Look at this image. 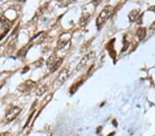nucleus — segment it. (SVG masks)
Returning <instances> with one entry per match:
<instances>
[{"label":"nucleus","mask_w":155,"mask_h":136,"mask_svg":"<svg viewBox=\"0 0 155 136\" xmlns=\"http://www.w3.org/2000/svg\"><path fill=\"white\" fill-rule=\"evenodd\" d=\"M114 13V8L112 6H106L99 13V16L97 17L96 20V24L97 27H100L110 17L111 15Z\"/></svg>","instance_id":"f257e3e1"},{"label":"nucleus","mask_w":155,"mask_h":136,"mask_svg":"<svg viewBox=\"0 0 155 136\" xmlns=\"http://www.w3.org/2000/svg\"><path fill=\"white\" fill-rule=\"evenodd\" d=\"M62 62H63V59L59 57L56 54H52L46 61L47 68L51 72H54L58 70L62 64Z\"/></svg>","instance_id":"f03ea898"},{"label":"nucleus","mask_w":155,"mask_h":136,"mask_svg":"<svg viewBox=\"0 0 155 136\" xmlns=\"http://www.w3.org/2000/svg\"><path fill=\"white\" fill-rule=\"evenodd\" d=\"M69 76H70V71L68 69L64 68L59 72V75L57 76L56 80L54 81L53 88L54 89H59L61 86L66 82V80L68 79Z\"/></svg>","instance_id":"7ed1b4c3"},{"label":"nucleus","mask_w":155,"mask_h":136,"mask_svg":"<svg viewBox=\"0 0 155 136\" xmlns=\"http://www.w3.org/2000/svg\"><path fill=\"white\" fill-rule=\"evenodd\" d=\"M21 111V109L19 107H13L9 110L5 116V122L6 124L10 123L13 121L17 117Z\"/></svg>","instance_id":"20e7f679"},{"label":"nucleus","mask_w":155,"mask_h":136,"mask_svg":"<svg viewBox=\"0 0 155 136\" xmlns=\"http://www.w3.org/2000/svg\"><path fill=\"white\" fill-rule=\"evenodd\" d=\"M95 52H90L89 53L87 54L86 55H85L83 57V59L80 61L79 63L78 64L77 67V70L80 71L83 69L85 67L88 65V64L89 63V62L91 61L92 60L95 59Z\"/></svg>","instance_id":"39448f33"},{"label":"nucleus","mask_w":155,"mask_h":136,"mask_svg":"<svg viewBox=\"0 0 155 136\" xmlns=\"http://www.w3.org/2000/svg\"><path fill=\"white\" fill-rule=\"evenodd\" d=\"M35 86H36V83L31 80H28L19 85L17 87V89L21 92L25 93L30 92L33 88L35 87Z\"/></svg>","instance_id":"423d86ee"},{"label":"nucleus","mask_w":155,"mask_h":136,"mask_svg":"<svg viewBox=\"0 0 155 136\" xmlns=\"http://www.w3.org/2000/svg\"><path fill=\"white\" fill-rule=\"evenodd\" d=\"M70 39V36L68 35H64L61 37V39L58 41L57 45V50H61L63 49L64 47L67 45Z\"/></svg>","instance_id":"0eeeda50"},{"label":"nucleus","mask_w":155,"mask_h":136,"mask_svg":"<svg viewBox=\"0 0 155 136\" xmlns=\"http://www.w3.org/2000/svg\"><path fill=\"white\" fill-rule=\"evenodd\" d=\"M139 17V10H133L130 12L128 15V18H129L131 22H135L137 21L138 18Z\"/></svg>","instance_id":"6e6552de"},{"label":"nucleus","mask_w":155,"mask_h":136,"mask_svg":"<svg viewBox=\"0 0 155 136\" xmlns=\"http://www.w3.org/2000/svg\"><path fill=\"white\" fill-rule=\"evenodd\" d=\"M137 35L139 41H142L143 39H144L145 36H146V30H145V28H139L137 32Z\"/></svg>","instance_id":"1a4fd4ad"},{"label":"nucleus","mask_w":155,"mask_h":136,"mask_svg":"<svg viewBox=\"0 0 155 136\" xmlns=\"http://www.w3.org/2000/svg\"><path fill=\"white\" fill-rule=\"evenodd\" d=\"M48 90V86L47 85H43L41 87L38 88L36 90V94L38 96H41L45 92Z\"/></svg>","instance_id":"9d476101"},{"label":"nucleus","mask_w":155,"mask_h":136,"mask_svg":"<svg viewBox=\"0 0 155 136\" xmlns=\"http://www.w3.org/2000/svg\"><path fill=\"white\" fill-rule=\"evenodd\" d=\"M77 1V0H59V2L60 3V6L61 7H65L69 5V4L75 3Z\"/></svg>","instance_id":"9b49d317"},{"label":"nucleus","mask_w":155,"mask_h":136,"mask_svg":"<svg viewBox=\"0 0 155 136\" xmlns=\"http://www.w3.org/2000/svg\"><path fill=\"white\" fill-rule=\"evenodd\" d=\"M101 2H102V0H93L92 3L95 6H97L99 5V4H101Z\"/></svg>","instance_id":"f8f14e48"},{"label":"nucleus","mask_w":155,"mask_h":136,"mask_svg":"<svg viewBox=\"0 0 155 136\" xmlns=\"http://www.w3.org/2000/svg\"><path fill=\"white\" fill-rule=\"evenodd\" d=\"M148 11H152V12H153V13H155V6H153L150 7V8H148Z\"/></svg>","instance_id":"ddd939ff"},{"label":"nucleus","mask_w":155,"mask_h":136,"mask_svg":"<svg viewBox=\"0 0 155 136\" xmlns=\"http://www.w3.org/2000/svg\"><path fill=\"white\" fill-rule=\"evenodd\" d=\"M150 30H155V21L153 23H152V24L151 25V26H150Z\"/></svg>","instance_id":"4468645a"},{"label":"nucleus","mask_w":155,"mask_h":136,"mask_svg":"<svg viewBox=\"0 0 155 136\" xmlns=\"http://www.w3.org/2000/svg\"><path fill=\"white\" fill-rule=\"evenodd\" d=\"M17 1H18V2H24L26 0H17Z\"/></svg>","instance_id":"2eb2a0df"},{"label":"nucleus","mask_w":155,"mask_h":136,"mask_svg":"<svg viewBox=\"0 0 155 136\" xmlns=\"http://www.w3.org/2000/svg\"><path fill=\"white\" fill-rule=\"evenodd\" d=\"M0 1H2V0H0Z\"/></svg>","instance_id":"dca6fc26"}]
</instances>
